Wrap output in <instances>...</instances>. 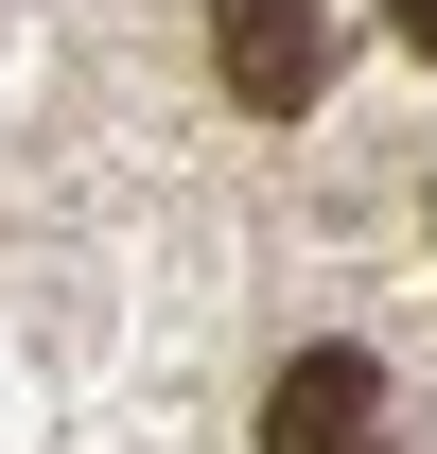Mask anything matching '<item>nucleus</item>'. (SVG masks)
<instances>
[{
    "mask_svg": "<svg viewBox=\"0 0 437 454\" xmlns=\"http://www.w3.org/2000/svg\"><path fill=\"white\" fill-rule=\"evenodd\" d=\"M263 454H402L385 367H368V349H298V367L263 385Z\"/></svg>",
    "mask_w": 437,
    "mask_h": 454,
    "instance_id": "obj_2",
    "label": "nucleus"
},
{
    "mask_svg": "<svg viewBox=\"0 0 437 454\" xmlns=\"http://www.w3.org/2000/svg\"><path fill=\"white\" fill-rule=\"evenodd\" d=\"M385 18H402V35H420V53H437V0H385Z\"/></svg>",
    "mask_w": 437,
    "mask_h": 454,
    "instance_id": "obj_3",
    "label": "nucleus"
},
{
    "mask_svg": "<svg viewBox=\"0 0 437 454\" xmlns=\"http://www.w3.org/2000/svg\"><path fill=\"white\" fill-rule=\"evenodd\" d=\"M211 70H227V106L298 122L332 88V0H211Z\"/></svg>",
    "mask_w": 437,
    "mask_h": 454,
    "instance_id": "obj_1",
    "label": "nucleus"
}]
</instances>
